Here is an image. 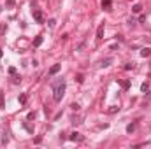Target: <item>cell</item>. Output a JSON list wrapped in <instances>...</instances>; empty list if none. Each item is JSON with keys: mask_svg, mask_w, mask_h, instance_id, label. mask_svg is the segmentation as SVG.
Segmentation results:
<instances>
[{"mask_svg": "<svg viewBox=\"0 0 151 149\" xmlns=\"http://www.w3.org/2000/svg\"><path fill=\"white\" fill-rule=\"evenodd\" d=\"M111 5H113V0H102V7H104V9H107V11H109V9H111Z\"/></svg>", "mask_w": 151, "mask_h": 149, "instance_id": "cell-8", "label": "cell"}, {"mask_svg": "<svg viewBox=\"0 0 151 149\" xmlns=\"http://www.w3.org/2000/svg\"><path fill=\"white\" fill-rule=\"evenodd\" d=\"M119 86H121L123 90H128V88H130V81H128V79H121V81H119Z\"/></svg>", "mask_w": 151, "mask_h": 149, "instance_id": "cell-6", "label": "cell"}, {"mask_svg": "<svg viewBox=\"0 0 151 149\" xmlns=\"http://www.w3.org/2000/svg\"><path fill=\"white\" fill-rule=\"evenodd\" d=\"M135 128H137V123H130V125L127 126V133H134Z\"/></svg>", "mask_w": 151, "mask_h": 149, "instance_id": "cell-7", "label": "cell"}, {"mask_svg": "<svg viewBox=\"0 0 151 149\" xmlns=\"http://www.w3.org/2000/svg\"><path fill=\"white\" fill-rule=\"evenodd\" d=\"M148 88H149V86H148V82H142V86H141V90H142V91H144V93H146V91H148Z\"/></svg>", "mask_w": 151, "mask_h": 149, "instance_id": "cell-20", "label": "cell"}, {"mask_svg": "<svg viewBox=\"0 0 151 149\" xmlns=\"http://www.w3.org/2000/svg\"><path fill=\"white\" fill-rule=\"evenodd\" d=\"M118 109H119V107H111V109H109V111H107V112H109V114H114V112L118 111Z\"/></svg>", "mask_w": 151, "mask_h": 149, "instance_id": "cell-23", "label": "cell"}, {"mask_svg": "<svg viewBox=\"0 0 151 149\" xmlns=\"http://www.w3.org/2000/svg\"><path fill=\"white\" fill-rule=\"evenodd\" d=\"M141 11H142V5H141V4H135V5L132 7V12H135V14H139Z\"/></svg>", "mask_w": 151, "mask_h": 149, "instance_id": "cell-10", "label": "cell"}, {"mask_svg": "<svg viewBox=\"0 0 151 149\" xmlns=\"http://www.w3.org/2000/svg\"><path fill=\"white\" fill-rule=\"evenodd\" d=\"M63 95H65V82H63V81L55 82V95H53V100H55V102H62Z\"/></svg>", "mask_w": 151, "mask_h": 149, "instance_id": "cell-1", "label": "cell"}, {"mask_svg": "<svg viewBox=\"0 0 151 149\" xmlns=\"http://www.w3.org/2000/svg\"><path fill=\"white\" fill-rule=\"evenodd\" d=\"M69 140H72V142H81V140H83V135L77 133V132H72L70 137H69Z\"/></svg>", "mask_w": 151, "mask_h": 149, "instance_id": "cell-3", "label": "cell"}, {"mask_svg": "<svg viewBox=\"0 0 151 149\" xmlns=\"http://www.w3.org/2000/svg\"><path fill=\"white\" fill-rule=\"evenodd\" d=\"M0 109H4V93L0 91Z\"/></svg>", "mask_w": 151, "mask_h": 149, "instance_id": "cell-21", "label": "cell"}, {"mask_svg": "<svg viewBox=\"0 0 151 149\" xmlns=\"http://www.w3.org/2000/svg\"><path fill=\"white\" fill-rule=\"evenodd\" d=\"M42 40H44V39H42V35L35 37V39H34V47H39V46L42 44Z\"/></svg>", "mask_w": 151, "mask_h": 149, "instance_id": "cell-9", "label": "cell"}, {"mask_svg": "<svg viewBox=\"0 0 151 149\" xmlns=\"http://www.w3.org/2000/svg\"><path fill=\"white\" fill-rule=\"evenodd\" d=\"M149 54H151V49H149V47H144V49L141 51V56H142V58H146V56H149Z\"/></svg>", "mask_w": 151, "mask_h": 149, "instance_id": "cell-11", "label": "cell"}, {"mask_svg": "<svg viewBox=\"0 0 151 149\" xmlns=\"http://www.w3.org/2000/svg\"><path fill=\"white\" fill-rule=\"evenodd\" d=\"M135 69V63H127L125 65V70H134Z\"/></svg>", "mask_w": 151, "mask_h": 149, "instance_id": "cell-14", "label": "cell"}, {"mask_svg": "<svg viewBox=\"0 0 151 149\" xmlns=\"http://www.w3.org/2000/svg\"><path fill=\"white\" fill-rule=\"evenodd\" d=\"M14 5H16V0H5V7L11 9V7H14Z\"/></svg>", "mask_w": 151, "mask_h": 149, "instance_id": "cell-13", "label": "cell"}, {"mask_svg": "<svg viewBox=\"0 0 151 149\" xmlns=\"http://www.w3.org/2000/svg\"><path fill=\"white\" fill-rule=\"evenodd\" d=\"M60 69H62V65H60V63L53 65V67L49 69V75H55V74H58V72H60Z\"/></svg>", "mask_w": 151, "mask_h": 149, "instance_id": "cell-4", "label": "cell"}, {"mask_svg": "<svg viewBox=\"0 0 151 149\" xmlns=\"http://www.w3.org/2000/svg\"><path fill=\"white\" fill-rule=\"evenodd\" d=\"M32 14H34V19H35L37 23H44V14H42V11L34 9V11H32Z\"/></svg>", "mask_w": 151, "mask_h": 149, "instance_id": "cell-2", "label": "cell"}, {"mask_svg": "<svg viewBox=\"0 0 151 149\" xmlns=\"http://www.w3.org/2000/svg\"><path fill=\"white\" fill-rule=\"evenodd\" d=\"M23 126L27 128V132H30V133H34V126H32V125H28V123H25Z\"/></svg>", "mask_w": 151, "mask_h": 149, "instance_id": "cell-15", "label": "cell"}, {"mask_svg": "<svg viewBox=\"0 0 151 149\" xmlns=\"http://www.w3.org/2000/svg\"><path fill=\"white\" fill-rule=\"evenodd\" d=\"M97 39H104V23L98 25V28H97Z\"/></svg>", "mask_w": 151, "mask_h": 149, "instance_id": "cell-5", "label": "cell"}, {"mask_svg": "<svg viewBox=\"0 0 151 149\" xmlns=\"http://www.w3.org/2000/svg\"><path fill=\"white\" fill-rule=\"evenodd\" d=\"M5 30H7V26H5V25H2V26H0V34H5Z\"/></svg>", "mask_w": 151, "mask_h": 149, "instance_id": "cell-24", "label": "cell"}, {"mask_svg": "<svg viewBox=\"0 0 151 149\" xmlns=\"http://www.w3.org/2000/svg\"><path fill=\"white\" fill-rule=\"evenodd\" d=\"M2 56H4V51H2V49H0V58H2Z\"/></svg>", "mask_w": 151, "mask_h": 149, "instance_id": "cell-25", "label": "cell"}, {"mask_svg": "<svg viewBox=\"0 0 151 149\" xmlns=\"http://www.w3.org/2000/svg\"><path fill=\"white\" fill-rule=\"evenodd\" d=\"M76 81H77L79 84H83V81H84V75H83V74H77V77H76Z\"/></svg>", "mask_w": 151, "mask_h": 149, "instance_id": "cell-16", "label": "cell"}, {"mask_svg": "<svg viewBox=\"0 0 151 149\" xmlns=\"http://www.w3.org/2000/svg\"><path fill=\"white\" fill-rule=\"evenodd\" d=\"M18 100H19V104H25V102H27V95H19Z\"/></svg>", "mask_w": 151, "mask_h": 149, "instance_id": "cell-17", "label": "cell"}, {"mask_svg": "<svg viewBox=\"0 0 151 149\" xmlns=\"http://www.w3.org/2000/svg\"><path fill=\"white\" fill-rule=\"evenodd\" d=\"M0 12H2V7H0Z\"/></svg>", "mask_w": 151, "mask_h": 149, "instance_id": "cell-26", "label": "cell"}, {"mask_svg": "<svg viewBox=\"0 0 151 149\" xmlns=\"http://www.w3.org/2000/svg\"><path fill=\"white\" fill-rule=\"evenodd\" d=\"M47 25H49V28H55V25H56V21H55V19H49V21H47Z\"/></svg>", "mask_w": 151, "mask_h": 149, "instance_id": "cell-19", "label": "cell"}, {"mask_svg": "<svg viewBox=\"0 0 151 149\" xmlns=\"http://www.w3.org/2000/svg\"><path fill=\"white\" fill-rule=\"evenodd\" d=\"M113 63V58H106V60H102V67H109Z\"/></svg>", "mask_w": 151, "mask_h": 149, "instance_id": "cell-12", "label": "cell"}, {"mask_svg": "<svg viewBox=\"0 0 151 149\" xmlns=\"http://www.w3.org/2000/svg\"><path fill=\"white\" fill-rule=\"evenodd\" d=\"M70 109H72V111H79V104H72Z\"/></svg>", "mask_w": 151, "mask_h": 149, "instance_id": "cell-22", "label": "cell"}, {"mask_svg": "<svg viewBox=\"0 0 151 149\" xmlns=\"http://www.w3.org/2000/svg\"><path fill=\"white\" fill-rule=\"evenodd\" d=\"M27 119H28V121H30V119H35V112H34V111H32V112H28Z\"/></svg>", "mask_w": 151, "mask_h": 149, "instance_id": "cell-18", "label": "cell"}]
</instances>
